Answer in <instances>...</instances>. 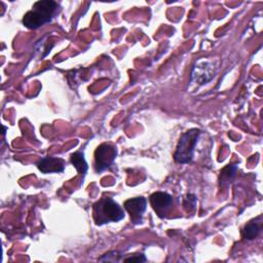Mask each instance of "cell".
<instances>
[{"label": "cell", "mask_w": 263, "mask_h": 263, "mask_svg": "<svg viewBox=\"0 0 263 263\" xmlns=\"http://www.w3.org/2000/svg\"><path fill=\"white\" fill-rule=\"evenodd\" d=\"M200 134V129L190 128L181 135L174 154V159L176 162L189 163L192 161L194 148L197 144Z\"/></svg>", "instance_id": "cell-3"}, {"label": "cell", "mask_w": 263, "mask_h": 263, "mask_svg": "<svg viewBox=\"0 0 263 263\" xmlns=\"http://www.w3.org/2000/svg\"><path fill=\"white\" fill-rule=\"evenodd\" d=\"M261 231V222H258L257 220H252L242 229V237L248 240L255 239L258 234Z\"/></svg>", "instance_id": "cell-11"}, {"label": "cell", "mask_w": 263, "mask_h": 263, "mask_svg": "<svg viewBox=\"0 0 263 263\" xmlns=\"http://www.w3.org/2000/svg\"><path fill=\"white\" fill-rule=\"evenodd\" d=\"M215 72L214 64L209 59L201 58L192 67L190 81L197 85H203L214 78Z\"/></svg>", "instance_id": "cell-4"}, {"label": "cell", "mask_w": 263, "mask_h": 263, "mask_svg": "<svg viewBox=\"0 0 263 263\" xmlns=\"http://www.w3.org/2000/svg\"><path fill=\"white\" fill-rule=\"evenodd\" d=\"M149 201L157 216L164 218L173 205V196L166 192L157 191L150 195Z\"/></svg>", "instance_id": "cell-7"}, {"label": "cell", "mask_w": 263, "mask_h": 263, "mask_svg": "<svg viewBox=\"0 0 263 263\" xmlns=\"http://www.w3.org/2000/svg\"><path fill=\"white\" fill-rule=\"evenodd\" d=\"M183 204H184V208L187 212H192L195 208V204H196V197L194 194H187L186 197L184 198V201H183Z\"/></svg>", "instance_id": "cell-12"}, {"label": "cell", "mask_w": 263, "mask_h": 263, "mask_svg": "<svg viewBox=\"0 0 263 263\" xmlns=\"http://www.w3.org/2000/svg\"><path fill=\"white\" fill-rule=\"evenodd\" d=\"M123 261H125V262H145L146 257L144 254H134L128 257H124Z\"/></svg>", "instance_id": "cell-14"}, {"label": "cell", "mask_w": 263, "mask_h": 263, "mask_svg": "<svg viewBox=\"0 0 263 263\" xmlns=\"http://www.w3.org/2000/svg\"><path fill=\"white\" fill-rule=\"evenodd\" d=\"M70 161L73 164V166L76 168V171L84 177L87 170H88V164L84 158V154L81 151H77L71 154L70 156Z\"/></svg>", "instance_id": "cell-9"}, {"label": "cell", "mask_w": 263, "mask_h": 263, "mask_svg": "<svg viewBox=\"0 0 263 263\" xmlns=\"http://www.w3.org/2000/svg\"><path fill=\"white\" fill-rule=\"evenodd\" d=\"M236 171H237V164H234V163L227 164L224 168H222L219 176L220 187H224L228 185L231 182V180L234 178Z\"/></svg>", "instance_id": "cell-10"}, {"label": "cell", "mask_w": 263, "mask_h": 263, "mask_svg": "<svg viewBox=\"0 0 263 263\" xmlns=\"http://www.w3.org/2000/svg\"><path fill=\"white\" fill-rule=\"evenodd\" d=\"M65 166H66V162L64 161V159L60 157H53V156L43 157L37 162L38 170L43 174L62 173L64 172Z\"/></svg>", "instance_id": "cell-8"}, {"label": "cell", "mask_w": 263, "mask_h": 263, "mask_svg": "<svg viewBox=\"0 0 263 263\" xmlns=\"http://www.w3.org/2000/svg\"><path fill=\"white\" fill-rule=\"evenodd\" d=\"M118 253L116 251H112L109 253L104 254L99 260L100 261H112V262H117L120 260V256L121 255H117Z\"/></svg>", "instance_id": "cell-13"}, {"label": "cell", "mask_w": 263, "mask_h": 263, "mask_svg": "<svg viewBox=\"0 0 263 263\" xmlns=\"http://www.w3.org/2000/svg\"><path fill=\"white\" fill-rule=\"evenodd\" d=\"M125 216L124 210L112 197L104 196L92 206V217L97 225L118 222Z\"/></svg>", "instance_id": "cell-2"}, {"label": "cell", "mask_w": 263, "mask_h": 263, "mask_svg": "<svg viewBox=\"0 0 263 263\" xmlns=\"http://www.w3.org/2000/svg\"><path fill=\"white\" fill-rule=\"evenodd\" d=\"M124 210L129 215L130 221L133 224L138 225L141 224L143 221V215L147 208V200L145 197H133L126 199L123 203Z\"/></svg>", "instance_id": "cell-6"}, {"label": "cell", "mask_w": 263, "mask_h": 263, "mask_svg": "<svg viewBox=\"0 0 263 263\" xmlns=\"http://www.w3.org/2000/svg\"><path fill=\"white\" fill-rule=\"evenodd\" d=\"M60 5L52 0H40L33 4L31 10H29L23 16V25L31 30H36L45 24L50 23L58 14Z\"/></svg>", "instance_id": "cell-1"}, {"label": "cell", "mask_w": 263, "mask_h": 263, "mask_svg": "<svg viewBox=\"0 0 263 263\" xmlns=\"http://www.w3.org/2000/svg\"><path fill=\"white\" fill-rule=\"evenodd\" d=\"M117 155V148L112 144H101L95 151V170L102 173L114 163Z\"/></svg>", "instance_id": "cell-5"}]
</instances>
